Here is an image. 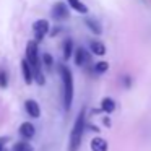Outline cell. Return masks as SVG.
Returning a JSON list of instances; mask_svg holds the SVG:
<instances>
[{"instance_id":"obj_1","label":"cell","mask_w":151,"mask_h":151,"mask_svg":"<svg viewBox=\"0 0 151 151\" xmlns=\"http://www.w3.org/2000/svg\"><path fill=\"white\" fill-rule=\"evenodd\" d=\"M85 124H86V111L81 109L73 124L72 133H70V141H68V151H78L80 145L83 140V132H85Z\"/></svg>"},{"instance_id":"obj_2","label":"cell","mask_w":151,"mask_h":151,"mask_svg":"<svg viewBox=\"0 0 151 151\" xmlns=\"http://www.w3.org/2000/svg\"><path fill=\"white\" fill-rule=\"evenodd\" d=\"M60 76L63 81V106L67 111H70L73 102V75L70 72V68H67L65 65H60Z\"/></svg>"},{"instance_id":"obj_3","label":"cell","mask_w":151,"mask_h":151,"mask_svg":"<svg viewBox=\"0 0 151 151\" xmlns=\"http://www.w3.org/2000/svg\"><path fill=\"white\" fill-rule=\"evenodd\" d=\"M26 60L28 63L31 65V68H36V67H39V55H37V42L36 41H29V42L26 44Z\"/></svg>"},{"instance_id":"obj_4","label":"cell","mask_w":151,"mask_h":151,"mask_svg":"<svg viewBox=\"0 0 151 151\" xmlns=\"http://www.w3.org/2000/svg\"><path fill=\"white\" fill-rule=\"evenodd\" d=\"M33 33H34V41L41 42L49 33V21L47 20H37L33 23Z\"/></svg>"},{"instance_id":"obj_5","label":"cell","mask_w":151,"mask_h":151,"mask_svg":"<svg viewBox=\"0 0 151 151\" xmlns=\"http://www.w3.org/2000/svg\"><path fill=\"white\" fill-rule=\"evenodd\" d=\"M52 18H55V20H67L68 18V8H67V5L62 4V2H57L52 8Z\"/></svg>"},{"instance_id":"obj_6","label":"cell","mask_w":151,"mask_h":151,"mask_svg":"<svg viewBox=\"0 0 151 151\" xmlns=\"http://www.w3.org/2000/svg\"><path fill=\"white\" fill-rule=\"evenodd\" d=\"M24 109H26L28 115H31L33 119H39L41 117V107L34 99H28L24 102Z\"/></svg>"},{"instance_id":"obj_7","label":"cell","mask_w":151,"mask_h":151,"mask_svg":"<svg viewBox=\"0 0 151 151\" xmlns=\"http://www.w3.org/2000/svg\"><path fill=\"white\" fill-rule=\"evenodd\" d=\"M88 62H89L88 52H86L83 47H78V49H76V52H75V63L78 67H83V65H86Z\"/></svg>"},{"instance_id":"obj_8","label":"cell","mask_w":151,"mask_h":151,"mask_svg":"<svg viewBox=\"0 0 151 151\" xmlns=\"http://www.w3.org/2000/svg\"><path fill=\"white\" fill-rule=\"evenodd\" d=\"M107 150H109V145L104 138L96 137L91 140V151H107Z\"/></svg>"},{"instance_id":"obj_9","label":"cell","mask_w":151,"mask_h":151,"mask_svg":"<svg viewBox=\"0 0 151 151\" xmlns=\"http://www.w3.org/2000/svg\"><path fill=\"white\" fill-rule=\"evenodd\" d=\"M36 130H34V125L31 122H24V124L20 125V135L23 138H33Z\"/></svg>"},{"instance_id":"obj_10","label":"cell","mask_w":151,"mask_h":151,"mask_svg":"<svg viewBox=\"0 0 151 151\" xmlns=\"http://www.w3.org/2000/svg\"><path fill=\"white\" fill-rule=\"evenodd\" d=\"M21 70H23V78H24V83H28V85H31V81H33V68H31V65L26 62V60H21Z\"/></svg>"},{"instance_id":"obj_11","label":"cell","mask_w":151,"mask_h":151,"mask_svg":"<svg viewBox=\"0 0 151 151\" xmlns=\"http://www.w3.org/2000/svg\"><path fill=\"white\" fill-rule=\"evenodd\" d=\"M89 49H91V52L96 54V55H104L106 54V46L102 42H99V41H91V42H89Z\"/></svg>"},{"instance_id":"obj_12","label":"cell","mask_w":151,"mask_h":151,"mask_svg":"<svg viewBox=\"0 0 151 151\" xmlns=\"http://www.w3.org/2000/svg\"><path fill=\"white\" fill-rule=\"evenodd\" d=\"M67 2H68L70 7L75 12H78V13H88V7L83 4L81 0H67Z\"/></svg>"},{"instance_id":"obj_13","label":"cell","mask_w":151,"mask_h":151,"mask_svg":"<svg viewBox=\"0 0 151 151\" xmlns=\"http://www.w3.org/2000/svg\"><path fill=\"white\" fill-rule=\"evenodd\" d=\"M85 23H86V26H88L94 34H101L102 33L101 24H99V21H96L94 18H85Z\"/></svg>"},{"instance_id":"obj_14","label":"cell","mask_w":151,"mask_h":151,"mask_svg":"<svg viewBox=\"0 0 151 151\" xmlns=\"http://www.w3.org/2000/svg\"><path fill=\"white\" fill-rule=\"evenodd\" d=\"M101 109L104 112H107V114H111V112L115 111V102L112 101L111 98H104V99H102V102H101Z\"/></svg>"},{"instance_id":"obj_15","label":"cell","mask_w":151,"mask_h":151,"mask_svg":"<svg viewBox=\"0 0 151 151\" xmlns=\"http://www.w3.org/2000/svg\"><path fill=\"white\" fill-rule=\"evenodd\" d=\"M72 52H73V41L65 39V42H63V59L68 60L72 57Z\"/></svg>"},{"instance_id":"obj_16","label":"cell","mask_w":151,"mask_h":151,"mask_svg":"<svg viewBox=\"0 0 151 151\" xmlns=\"http://www.w3.org/2000/svg\"><path fill=\"white\" fill-rule=\"evenodd\" d=\"M13 151H34L33 146H31L29 143H26V141H20V143H17L13 146Z\"/></svg>"},{"instance_id":"obj_17","label":"cell","mask_w":151,"mask_h":151,"mask_svg":"<svg viewBox=\"0 0 151 151\" xmlns=\"http://www.w3.org/2000/svg\"><path fill=\"white\" fill-rule=\"evenodd\" d=\"M8 86V75L5 68H0V88H7Z\"/></svg>"},{"instance_id":"obj_18","label":"cell","mask_w":151,"mask_h":151,"mask_svg":"<svg viewBox=\"0 0 151 151\" xmlns=\"http://www.w3.org/2000/svg\"><path fill=\"white\" fill-rule=\"evenodd\" d=\"M94 70H96V73H106L109 70V63L107 62H98L94 65Z\"/></svg>"},{"instance_id":"obj_19","label":"cell","mask_w":151,"mask_h":151,"mask_svg":"<svg viewBox=\"0 0 151 151\" xmlns=\"http://www.w3.org/2000/svg\"><path fill=\"white\" fill-rule=\"evenodd\" d=\"M42 62H44V65L46 67H52V55H50V54H44L42 55Z\"/></svg>"},{"instance_id":"obj_20","label":"cell","mask_w":151,"mask_h":151,"mask_svg":"<svg viewBox=\"0 0 151 151\" xmlns=\"http://www.w3.org/2000/svg\"><path fill=\"white\" fill-rule=\"evenodd\" d=\"M7 141H8V138H7V137H0V151H2V150L5 148V143H7Z\"/></svg>"},{"instance_id":"obj_21","label":"cell","mask_w":151,"mask_h":151,"mask_svg":"<svg viewBox=\"0 0 151 151\" xmlns=\"http://www.w3.org/2000/svg\"><path fill=\"white\" fill-rule=\"evenodd\" d=\"M2 151H7V150H5V148H4V150H2Z\"/></svg>"}]
</instances>
